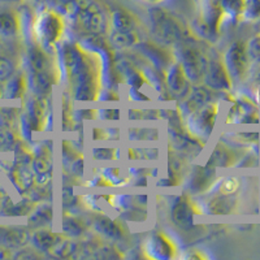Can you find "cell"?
Here are the masks:
<instances>
[{"label":"cell","instance_id":"obj_2","mask_svg":"<svg viewBox=\"0 0 260 260\" xmlns=\"http://www.w3.org/2000/svg\"><path fill=\"white\" fill-rule=\"evenodd\" d=\"M62 31V20L57 13L46 11L38 17L36 22L37 38L46 45L55 43Z\"/></svg>","mask_w":260,"mask_h":260},{"label":"cell","instance_id":"obj_10","mask_svg":"<svg viewBox=\"0 0 260 260\" xmlns=\"http://www.w3.org/2000/svg\"><path fill=\"white\" fill-rule=\"evenodd\" d=\"M257 80H259V85H260V71H259V73H257Z\"/></svg>","mask_w":260,"mask_h":260},{"label":"cell","instance_id":"obj_3","mask_svg":"<svg viewBox=\"0 0 260 260\" xmlns=\"http://www.w3.org/2000/svg\"><path fill=\"white\" fill-rule=\"evenodd\" d=\"M175 246L164 234H157L147 243V251L154 257H171Z\"/></svg>","mask_w":260,"mask_h":260},{"label":"cell","instance_id":"obj_9","mask_svg":"<svg viewBox=\"0 0 260 260\" xmlns=\"http://www.w3.org/2000/svg\"><path fill=\"white\" fill-rule=\"evenodd\" d=\"M146 2H148V3H160L162 0H146Z\"/></svg>","mask_w":260,"mask_h":260},{"label":"cell","instance_id":"obj_7","mask_svg":"<svg viewBox=\"0 0 260 260\" xmlns=\"http://www.w3.org/2000/svg\"><path fill=\"white\" fill-rule=\"evenodd\" d=\"M13 27V18L7 13L0 15V32H8Z\"/></svg>","mask_w":260,"mask_h":260},{"label":"cell","instance_id":"obj_5","mask_svg":"<svg viewBox=\"0 0 260 260\" xmlns=\"http://www.w3.org/2000/svg\"><path fill=\"white\" fill-rule=\"evenodd\" d=\"M245 18L250 21L260 20V0H247Z\"/></svg>","mask_w":260,"mask_h":260},{"label":"cell","instance_id":"obj_6","mask_svg":"<svg viewBox=\"0 0 260 260\" xmlns=\"http://www.w3.org/2000/svg\"><path fill=\"white\" fill-rule=\"evenodd\" d=\"M238 187H240V181L237 180L236 177H228L222 181L220 190H221L222 194L231 195L233 192H236L238 190Z\"/></svg>","mask_w":260,"mask_h":260},{"label":"cell","instance_id":"obj_4","mask_svg":"<svg viewBox=\"0 0 260 260\" xmlns=\"http://www.w3.org/2000/svg\"><path fill=\"white\" fill-rule=\"evenodd\" d=\"M246 48H247V53L250 59L255 62H260V34L252 37L248 41L247 45H246Z\"/></svg>","mask_w":260,"mask_h":260},{"label":"cell","instance_id":"obj_8","mask_svg":"<svg viewBox=\"0 0 260 260\" xmlns=\"http://www.w3.org/2000/svg\"><path fill=\"white\" fill-rule=\"evenodd\" d=\"M4 65H6V61H0V77H4V76H6V69H4Z\"/></svg>","mask_w":260,"mask_h":260},{"label":"cell","instance_id":"obj_1","mask_svg":"<svg viewBox=\"0 0 260 260\" xmlns=\"http://www.w3.org/2000/svg\"><path fill=\"white\" fill-rule=\"evenodd\" d=\"M251 59L248 56L246 43L238 41L232 46L225 56V68L234 80H242L247 76Z\"/></svg>","mask_w":260,"mask_h":260}]
</instances>
